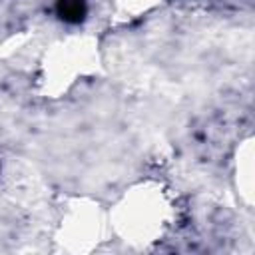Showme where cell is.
<instances>
[{
	"instance_id": "6da1fadb",
	"label": "cell",
	"mask_w": 255,
	"mask_h": 255,
	"mask_svg": "<svg viewBox=\"0 0 255 255\" xmlns=\"http://www.w3.org/2000/svg\"><path fill=\"white\" fill-rule=\"evenodd\" d=\"M88 12L86 0H58V16L70 24L84 20Z\"/></svg>"
}]
</instances>
